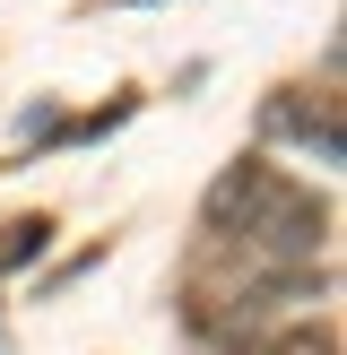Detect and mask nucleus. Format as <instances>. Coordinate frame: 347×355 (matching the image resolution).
<instances>
[{
	"label": "nucleus",
	"instance_id": "f257e3e1",
	"mask_svg": "<svg viewBox=\"0 0 347 355\" xmlns=\"http://www.w3.org/2000/svg\"><path fill=\"white\" fill-rule=\"evenodd\" d=\"M44 243H52V225H44V217H17L9 234H0V269H26V260L44 252Z\"/></svg>",
	"mask_w": 347,
	"mask_h": 355
},
{
	"label": "nucleus",
	"instance_id": "f03ea898",
	"mask_svg": "<svg viewBox=\"0 0 347 355\" xmlns=\"http://www.w3.org/2000/svg\"><path fill=\"white\" fill-rule=\"evenodd\" d=\"M252 355H339V329H278V338L252 347Z\"/></svg>",
	"mask_w": 347,
	"mask_h": 355
}]
</instances>
